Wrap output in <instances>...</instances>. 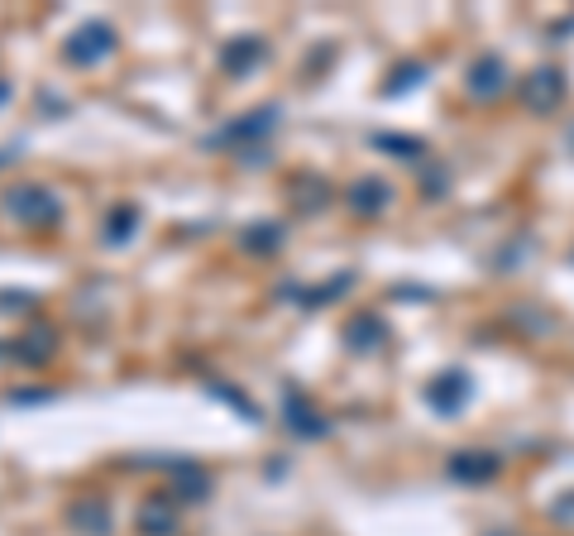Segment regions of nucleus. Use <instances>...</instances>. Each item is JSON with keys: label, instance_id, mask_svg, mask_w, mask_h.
I'll return each instance as SVG.
<instances>
[{"label": "nucleus", "instance_id": "obj_1", "mask_svg": "<svg viewBox=\"0 0 574 536\" xmlns=\"http://www.w3.org/2000/svg\"><path fill=\"white\" fill-rule=\"evenodd\" d=\"M10 216L24 220V226H54L58 220V197L44 187H15L10 192Z\"/></svg>", "mask_w": 574, "mask_h": 536}, {"label": "nucleus", "instance_id": "obj_2", "mask_svg": "<svg viewBox=\"0 0 574 536\" xmlns=\"http://www.w3.org/2000/svg\"><path fill=\"white\" fill-rule=\"evenodd\" d=\"M111 44H115V34L106 30V24H87V30H77V34L68 38L62 58L77 62V68H91L96 58H106V54H111Z\"/></svg>", "mask_w": 574, "mask_h": 536}, {"label": "nucleus", "instance_id": "obj_3", "mask_svg": "<svg viewBox=\"0 0 574 536\" xmlns=\"http://www.w3.org/2000/svg\"><path fill=\"white\" fill-rule=\"evenodd\" d=\"M177 499H149L135 513V527L144 532V536H173L177 532V508H173Z\"/></svg>", "mask_w": 574, "mask_h": 536}, {"label": "nucleus", "instance_id": "obj_4", "mask_svg": "<svg viewBox=\"0 0 574 536\" xmlns=\"http://www.w3.org/2000/svg\"><path fill=\"white\" fill-rule=\"evenodd\" d=\"M68 522L82 536H106L111 532V513H106V503L101 499H82V503H72L68 508Z\"/></svg>", "mask_w": 574, "mask_h": 536}, {"label": "nucleus", "instance_id": "obj_5", "mask_svg": "<svg viewBox=\"0 0 574 536\" xmlns=\"http://www.w3.org/2000/svg\"><path fill=\"white\" fill-rule=\"evenodd\" d=\"M283 417H287V426H292L297 436H321V431H325V422L317 417V408H311L302 394H287V398H283Z\"/></svg>", "mask_w": 574, "mask_h": 536}, {"label": "nucleus", "instance_id": "obj_6", "mask_svg": "<svg viewBox=\"0 0 574 536\" xmlns=\"http://www.w3.org/2000/svg\"><path fill=\"white\" fill-rule=\"evenodd\" d=\"M264 129H273V111H254V115H240L234 125H226L220 135H211L206 144H230V139H254L264 135Z\"/></svg>", "mask_w": 574, "mask_h": 536}, {"label": "nucleus", "instance_id": "obj_7", "mask_svg": "<svg viewBox=\"0 0 574 536\" xmlns=\"http://www.w3.org/2000/svg\"><path fill=\"white\" fill-rule=\"evenodd\" d=\"M173 475H177V493H182V499H202V493H206V475H202L197 465L177 460V465H173Z\"/></svg>", "mask_w": 574, "mask_h": 536}, {"label": "nucleus", "instance_id": "obj_8", "mask_svg": "<svg viewBox=\"0 0 574 536\" xmlns=\"http://www.w3.org/2000/svg\"><path fill=\"white\" fill-rule=\"evenodd\" d=\"M135 226H139V212H135V206H120V212L111 216V226H106V240H111V244H125Z\"/></svg>", "mask_w": 574, "mask_h": 536}, {"label": "nucleus", "instance_id": "obj_9", "mask_svg": "<svg viewBox=\"0 0 574 536\" xmlns=\"http://www.w3.org/2000/svg\"><path fill=\"white\" fill-rule=\"evenodd\" d=\"M431 402L436 408H446V412H455L464 402V378L455 374V378H446V384H436V394H431Z\"/></svg>", "mask_w": 574, "mask_h": 536}, {"label": "nucleus", "instance_id": "obj_10", "mask_svg": "<svg viewBox=\"0 0 574 536\" xmlns=\"http://www.w3.org/2000/svg\"><path fill=\"white\" fill-rule=\"evenodd\" d=\"M264 58V44L259 38H240L234 48H226V68H244V62H259Z\"/></svg>", "mask_w": 574, "mask_h": 536}, {"label": "nucleus", "instance_id": "obj_11", "mask_svg": "<svg viewBox=\"0 0 574 536\" xmlns=\"http://www.w3.org/2000/svg\"><path fill=\"white\" fill-rule=\"evenodd\" d=\"M383 182H369V187H364V182H359V187H355V206H359V212H378V206H383Z\"/></svg>", "mask_w": 574, "mask_h": 536}, {"label": "nucleus", "instance_id": "obj_12", "mask_svg": "<svg viewBox=\"0 0 574 536\" xmlns=\"http://www.w3.org/2000/svg\"><path fill=\"white\" fill-rule=\"evenodd\" d=\"M211 394H216V398H226V402H230V408H234V412H240V417H250V422H254V417H259V408H254V402H244V398H240V394H234V388H230V384H211Z\"/></svg>", "mask_w": 574, "mask_h": 536}, {"label": "nucleus", "instance_id": "obj_13", "mask_svg": "<svg viewBox=\"0 0 574 536\" xmlns=\"http://www.w3.org/2000/svg\"><path fill=\"white\" fill-rule=\"evenodd\" d=\"M48 345H54V335H48V331H34V340H24V360H30V364H38V360H48Z\"/></svg>", "mask_w": 574, "mask_h": 536}, {"label": "nucleus", "instance_id": "obj_14", "mask_svg": "<svg viewBox=\"0 0 574 536\" xmlns=\"http://www.w3.org/2000/svg\"><path fill=\"white\" fill-rule=\"evenodd\" d=\"M244 244H250V250H259V254H268V250H278V230H273V226H259V230H250V240H244Z\"/></svg>", "mask_w": 574, "mask_h": 536}, {"label": "nucleus", "instance_id": "obj_15", "mask_svg": "<svg viewBox=\"0 0 574 536\" xmlns=\"http://www.w3.org/2000/svg\"><path fill=\"white\" fill-rule=\"evenodd\" d=\"M474 91H484V96H493V91H498V62H484V72L474 68Z\"/></svg>", "mask_w": 574, "mask_h": 536}]
</instances>
